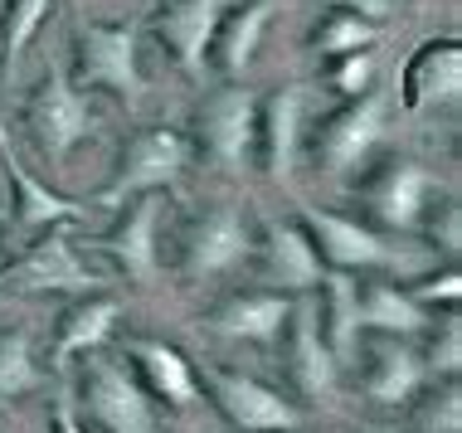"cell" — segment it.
I'll return each mask as SVG.
<instances>
[{"label": "cell", "mask_w": 462, "mask_h": 433, "mask_svg": "<svg viewBox=\"0 0 462 433\" xmlns=\"http://www.w3.org/2000/svg\"><path fill=\"white\" fill-rule=\"evenodd\" d=\"M24 127H30L34 146H40L44 166H64L73 146L97 132L93 97L73 88V78L59 69L54 54H44V83L34 88L30 107H24Z\"/></svg>", "instance_id": "cell-1"}, {"label": "cell", "mask_w": 462, "mask_h": 433, "mask_svg": "<svg viewBox=\"0 0 462 433\" xmlns=\"http://www.w3.org/2000/svg\"><path fill=\"white\" fill-rule=\"evenodd\" d=\"M136 44H142V24L122 20V24H97L83 20L79 24V59H73V78L88 88H107L117 93L127 107L142 103L146 78L136 69Z\"/></svg>", "instance_id": "cell-2"}, {"label": "cell", "mask_w": 462, "mask_h": 433, "mask_svg": "<svg viewBox=\"0 0 462 433\" xmlns=\"http://www.w3.org/2000/svg\"><path fill=\"white\" fill-rule=\"evenodd\" d=\"M185 161H190V142L180 137L176 127H152V132H136L122 152L117 176L103 185L97 205H127L146 190H171L185 176Z\"/></svg>", "instance_id": "cell-3"}, {"label": "cell", "mask_w": 462, "mask_h": 433, "mask_svg": "<svg viewBox=\"0 0 462 433\" xmlns=\"http://www.w3.org/2000/svg\"><path fill=\"white\" fill-rule=\"evenodd\" d=\"M199 142L215 156L219 170L229 176H248L258 156V97L244 83H229L205 103L199 113Z\"/></svg>", "instance_id": "cell-4"}, {"label": "cell", "mask_w": 462, "mask_h": 433, "mask_svg": "<svg viewBox=\"0 0 462 433\" xmlns=\"http://www.w3.org/2000/svg\"><path fill=\"white\" fill-rule=\"evenodd\" d=\"M83 400L88 414L107 433H156V404L142 390V380L132 375L122 361H112L103 351H88V370H83Z\"/></svg>", "instance_id": "cell-5"}, {"label": "cell", "mask_w": 462, "mask_h": 433, "mask_svg": "<svg viewBox=\"0 0 462 433\" xmlns=\"http://www.w3.org/2000/svg\"><path fill=\"white\" fill-rule=\"evenodd\" d=\"M205 380H209V394H215L224 419H229L239 433H297L307 424V414L297 410L292 400H282L278 390H268L263 380L244 375V370L209 365Z\"/></svg>", "instance_id": "cell-6"}, {"label": "cell", "mask_w": 462, "mask_h": 433, "mask_svg": "<svg viewBox=\"0 0 462 433\" xmlns=\"http://www.w3.org/2000/svg\"><path fill=\"white\" fill-rule=\"evenodd\" d=\"M103 273H93L79 258L69 239V225H54L44 244H34L15 268H0V288H20V292H97Z\"/></svg>", "instance_id": "cell-7"}, {"label": "cell", "mask_w": 462, "mask_h": 433, "mask_svg": "<svg viewBox=\"0 0 462 433\" xmlns=\"http://www.w3.org/2000/svg\"><path fill=\"white\" fill-rule=\"evenodd\" d=\"M258 249H254V229H248L244 209L239 205H215L185 229V253H180V268L185 278H215V273H229V268L248 263Z\"/></svg>", "instance_id": "cell-8"}, {"label": "cell", "mask_w": 462, "mask_h": 433, "mask_svg": "<svg viewBox=\"0 0 462 433\" xmlns=\"http://www.w3.org/2000/svg\"><path fill=\"white\" fill-rule=\"evenodd\" d=\"M307 234L317 244L321 263L341 268V273H365V268H409L414 258L394 244H384L374 229H365L360 219L331 215V209H307Z\"/></svg>", "instance_id": "cell-9"}, {"label": "cell", "mask_w": 462, "mask_h": 433, "mask_svg": "<svg viewBox=\"0 0 462 433\" xmlns=\"http://www.w3.org/2000/svg\"><path fill=\"white\" fill-rule=\"evenodd\" d=\"M390 97L384 93H360L346 113H336L327 122V132H321V166L331 170V176H346V170H356L360 161H365L374 146L384 142V132H390Z\"/></svg>", "instance_id": "cell-10"}, {"label": "cell", "mask_w": 462, "mask_h": 433, "mask_svg": "<svg viewBox=\"0 0 462 433\" xmlns=\"http://www.w3.org/2000/svg\"><path fill=\"white\" fill-rule=\"evenodd\" d=\"M224 15H229V0H176V5H166L156 15V34L166 40V49L176 54V64L190 78H205L209 49H215Z\"/></svg>", "instance_id": "cell-11"}, {"label": "cell", "mask_w": 462, "mask_h": 433, "mask_svg": "<svg viewBox=\"0 0 462 433\" xmlns=\"http://www.w3.org/2000/svg\"><path fill=\"white\" fill-rule=\"evenodd\" d=\"M258 268H263V282H273L278 292H311V288H321V278H327L311 234L302 225H292V219H268L263 225Z\"/></svg>", "instance_id": "cell-12"}, {"label": "cell", "mask_w": 462, "mask_h": 433, "mask_svg": "<svg viewBox=\"0 0 462 433\" xmlns=\"http://www.w3.org/2000/svg\"><path fill=\"white\" fill-rule=\"evenodd\" d=\"M0 156H5V176H10V185H15V229H20V239H34L40 229L73 225V219L88 215V205H79V200H69V195L49 190L40 176L24 170V161L15 156L5 127H0Z\"/></svg>", "instance_id": "cell-13"}, {"label": "cell", "mask_w": 462, "mask_h": 433, "mask_svg": "<svg viewBox=\"0 0 462 433\" xmlns=\"http://www.w3.org/2000/svg\"><path fill=\"white\" fill-rule=\"evenodd\" d=\"M399 83H404V107L414 117L433 113L443 103H457V88H462V44L453 40H429L399 69Z\"/></svg>", "instance_id": "cell-14"}, {"label": "cell", "mask_w": 462, "mask_h": 433, "mask_svg": "<svg viewBox=\"0 0 462 433\" xmlns=\"http://www.w3.org/2000/svg\"><path fill=\"white\" fill-rule=\"evenodd\" d=\"M156 229H161V195L146 190V195H136L127 219H122L107 239H97V249H107L112 258H117L127 278L152 288V282L161 278V234Z\"/></svg>", "instance_id": "cell-15"}, {"label": "cell", "mask_w": 462, "mask_h": 433, "mask_svg": "<svg viewBox=\"0 0 462 433\" xmlns=\"http://www.w3.org/2000/svg\"><path fill=\"white\" fill-rule=\"evenodd\" d=\"M433 190H439V180H433L419 161H390V166L380 170V180L370 185V209L384 229L409 234V229H419Z\"/></svg>", "instance_id": "cell-16"}, {"label": "cell", "mask_w": 462, "mask_h": 433, "mask_svg": "<svg viewBox=\"0 0 462 433\" xmlns=\"http://www.w3.org/2000/svg\"><path fill=\"white\" fill-rule=\"evenodd\" d=\"M423 380H429V370H423V355L409 345V336H380L370 345L365 390H370L374 404L399 410V404H409L423 390Z\"/></svg>", "instance_id": "cell-17"}, {"label": "cell", "mask_w": 462, "mask_h": 433, "mask_svg": "<svg viewBox=\"0 0 462 433\" xmlns=\"http://www.w3.org/2000/svg\"><path fill=\"white\" fill-rule=\"evenodd\" d=\"M292 380L307 400H331L336 394V355L327 351V336H321V321H317V307L311 302H292Z\"/></svg>", "instance_id": "cell-18"}, {"label": "cell", "mask_w": 462, "mask_h": 433, "mask_svg": "<svg viewBox=\"0 0 462 433\" xmlns=\"http://www.w3.org/2000/svg\"><path fill=\"white\" fill-rule=\"evenodd\" d=\"M302 117H307V88L302 83H287L268 97V113L258 117L263 127V161H268V176L287 185L297 170V146H302Z\"/></svg>", "instance_id": "cell-19"}, {"label": "cell", "mask_w": 462, "mask_h": 433, "mask_svg": "<svg viewBox=\"0 0 462 433\" xmlns=\"http://www.w3.org/2000/svg\"><path fill=\"white\" fill-rule=\"evenodd\" d=\"M287 317H292V297L287 292H248V297H229L219 312H209L205 327L215 336H229V341L273 345L278 331L287 327Z\"/></svg>", "instance_id": "cell-20"}, {"label": "cell", "mask_w": 462, "mask_h": 433, "mask_svg": "<svg viewBox=\"0 0 462 433\" xmlns=\"http://www.w3.org/2000/svg\"><path fill=\"white\" fill-rule=\"evenodd\" d=\"M117 317H122L117 297H93V302L69 307L64 327H59V341H54V370H69V361L83 351H103L112 327H117Z\"/></svg>", "instance_id": "cell-21"}, {"label": "cell", "mask_w": 462, "mask_h": 433, "mask_svg": "<svg viewBox=\"0 0 462 433\" xmlns=\"http://www.w3.org/2000/svg\"><path fill=\"white\" fill-rule=\"evenodd\" d=\"M360 327L380 331V336H419V331L433 327V317L409 292H399L394 282H370L360 292Z\"/></svg>", "instance_id": "cell-22"}, {"label": "cell", "mask_w": 462, "mask_h": 433, "mask_svg": "<svg viewBox=\"0 0 462 433\" xmlns=\"http://www.w3.org/2000/svg\"><path fill=\"white\" fill-rule=\"evenodd\" d=\"M132 361L142 365L146 375V390H156L166 404H176V410H185V404H195V370L190 361L176 351V345L166 341H132Z\"/></svg>", "instance_id": "cell-23"}, {"label": "cell", "mask_w": 462, "mask_h": 433, "mask_svg": "<svg viewBox=\"0 0 462 433\" xmlns=\"http://www.w3.org/2000/svg\"><path fill=\"white\" fill-rule=\"evenodd\" d=\"M327 297H331V317H327V351L336 355V365H356L360 361V282L351 273H327Z\"/></svg>", "instance_id": "cell-24"}, {"label": "cell", "mask_w": 462, "mask_h": 433, "mask_svg": "<svg viewBox=\"0 0 462 433\" xmlns=\"http://www.w3.org/2000/svg\"><path fill=\"white\" fill-rule=\"evenodd\" d=\"M273 15H278V0H254V5H244L239 15L215 34L219 64H224L229 78H244V73H248V64H254V54H258V40H263V30H268Z\"/></svg>", "instance_id": "cell-25"}, {"label": "cell", "mask_w": 462, "mask_h": 433, "mask_svg": "<svg viewBox=\"0 0 462 433\" xmlns=\"http://www.w3.org/2000/svg\"><path fill=\"white\" fill-rule=\"evenodd\" d=\"M44 385V370L34 361V345L30 331H0V400H20V394L40 390Z\"/></svg>", "instance_id": "cell-26"}, {"label": "cell", "mask_w": 462, "mask_h": 433, "mask_svg": "<svg viewBox=\"0 0 462 433\" xmlns=\"http://www.w3.org/2000/svg\"><path fill=\"white\" fill-rule=\"evenodd\" d=\"M49 15V0H10V15H5V40H0V64L15 78L20 73V59H24V44L34 40V30L44 24Z\"/></svg>", "instance_id": "cell-27"}, {"label": "cell", "mask_w": 462, "mask_h": 433, "mask_svg": "<svg viewBox=\"0 0 462 433\" xmlns=\"http://www.w3.org/2000/svg\"><path fill=\"white\" fill-rule=\"evenodd\" d=\"M380 40V24L351 15V10H336V15L317 30V54L327 59H341V54H356V49H370Z\"/></svg>", "instance_id": "cell-28"}, {"label": "cell", "mask_w": 462, "mask_h": 433, "mask_svg": "<svg viewBox=\"0 0 462 433\" xmlns=\"http://www.w3.org/2000/svg\"><path fill=\"white\" fill-rule=\"evenodd\" d=\"M414 428H419V433H457V428H462V394H457L453 380H448L443 390H433L429 400L419 404Z\"/></svg>", "instance_id": "cell-29"}, {"label": "cell", "mask_w": 462, "mask_h": 433, "mask_svg": "<svg viewBox=\"0 0 462 433\" xmlns=\"http://www.w3.org/2000/svg\"><path fill=\"white\" fill-rule=\"evenodd\" d=\"M457 365H462V317L448 307V321H443V341H433V351L423 355V370H429L433 380H453L457 375Z\"/></svg>", "instance_id": "cell-30"}, {"label": "cell", "mask_w": 462, "mask_h": 433, "mask_svg": "<svg viewBox=\"0 0 462 433\" xmlns=\"http://www.w3.org/2000/svg\"><path fill=\"white\" fill-rule=\"evenodd\" d=\"M331 83H336V93H346V97L370 93L374 88V54H370V49L341 54V59H336V69H331Z\"/></svg>", "instance_id": "cell-31"}, {"label": "cell", "mask_w": 462, "mask_h": 433, "mask_svg": "<svg viewBox=\"0 0 462 433\" xmlns=\"http://www.w3.org/2000/svg\"><path fill=\"white\" fill-rule=\"evenodd\" d=\"M336 10H351V15L370 20V24H384L399 10V0H331Z\"/></svg>", "instance_id": "cell-32"}, {"label": "cell", "mask_w": 462, "mask_h": 433, "mask_svg": "<svg viewBox=\"0 0 462 433\" xmlns=\"http://www.w3.org/2000/svg\"><path fill=\"white\" fill-rule=\"evenodd\" d=\"M457 292H462V278H457V273H448V278L423 282V288L414 292V302H448V307H457Z\"/></svg>", "instance_id": "cell-33"}, {"label": "cell", "mask_w": 462, "mask_h": 433, "mask_svg": "<svg viewBox=\"0 0 462 433\" xmlns=\"http://www.w3.org/2000/svg\"><path fill=\"white\" fill-rule=\"evenodd\" d=\"M54 433H88V428L79 424V414H73V404H69V400H59V404H54Z\"/></svg>", "instance_id": "cell-34"}, {"label": "cell", "mask_w": 462, "mask_h": 433, "mask_svg": "<svg viewBox=\"0 0 462 433\" xmlns=\"http://www.w3.org/2000/svg\"><path fill=\"white\" fill-rule=\"evenodd\" d=\"M370 433H414V428H399V424H374Z\"/></svg>", "instance_id": "cell-35"}, {"label": "cell", "mask_w": 462, "mask_h": 433, "mask_svg": "<svg viewBox=\"0 0 462 433\" xmlns=\"http://www.w3.org/2000/svg\"><path fill=\"white\" fill-rule=\"evenodd\" d=\"M5 215H10V205H5V200H0V219H5Z\"/></svg>", "instance_id": "cell-36"}]
</instances>
